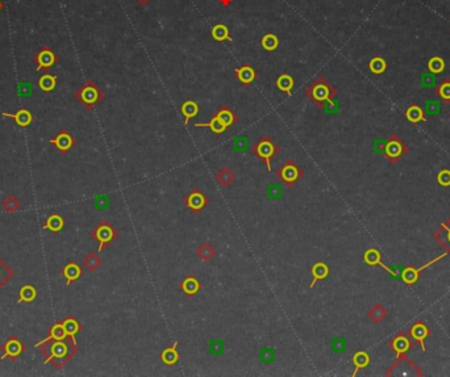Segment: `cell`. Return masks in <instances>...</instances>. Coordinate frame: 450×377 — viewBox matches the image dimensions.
Returning <instances> with one entry per match:
<instances>
[{
  "mask_svg": "<svg viewBox=\"0 0 450 377\" xmlns=\"http://www.w3.org/2000/svg\"><path fill=\"white\" fill-rule=\"evenodd\" d=\"M17 94H19V96L29 97L32 95V84L28 83V82L19 83L17 84Z\"/></svg>",
  "mask_w": 450,
  "mask_h": 377,
  "instance_id": "44",
  "label": "cell"
},
{
  "mask_svg": "<svg viewBox=\"0 0 450 377\" xmlns=\"http://www.w3.org/2000/svg\"><path fill=\"white\" fill-rule=\"evenodd\" d=\"M83 266L87 268L88 271L94 272L101 266V259L99 258V255H97L96 252H90V254L83 259Z\"/></svg>",
  "mask_w": 450,
  "mask_h": 377,
  "instance_id": "37",
  "label": "cell"
},
{
  "mask_svg": "<svg viewBox=\"0 0 450 377\" xmlns=\"http://www.w3.org/2000/svg\"><path fill=\"white\" fill-rule=\"evenodd\" d=\"M275 175L278 179H281L285 183L286 187L292 188L301 177L304 176V172L294 161H287L285 165L278 168Z\"/></svg>",
  "mask_w": 450,
  "mask_h": 377,
  "instance_id": "6",
  "label": "cell"
},
{
  "mask_svg": "<svg viewBox=\"0 0 450 377\" xmlns=\"http://www.w3.org/2000/svg\"><path fill=\"white\" fill-rule=\"evenodd\" d=\"M90 236L91 238H94L95 241L99 243L97 251L101 252L104 248L107 247V246H110L111 243L119 237V232H117L114 226L108 222V221H101V222L99 223L92 232H91Z\"/></svg>",
  "mask_w": 450,
  "mask_h": 377,
  "instance_id": "5",
  "label": "cell"
},
{
  "mask_svg": "<svg viewBox=\"0 0 450 377\" xmlns=\"http://www.w3.org/2000/svg\"><path fill=\"white\" fill-rule=\"evenodd\" d=\"M208 203H210L208 197L199 188H195L185 199V205L195 214H199L208 205Z\"/></svg>",
  "mask_w": 450,
  "mask_h": 377,
  "instance_id": "9",
  "label": "cell"
},
{
  "mask_svg": "<svg viewBox=\"0 0 450 377\" xmlns=\"http://www.w3.org/2000/svg\"><path fill=\"white\" fill-rule=\"evenodd\" d=\"M150 0H137V3L141 4V6H146V4L149 3Z\"/></svg>",
  "mask_w": 450,
  "mask_h": 377,
  "instance_id": "53",
  "label": "cell"
},
{
  "mask_svg": "<svg viewBox=\"0 0 450 377\" xmlns=\"http://www.w3.org/2000/svg\"><path fill=\"white\" fill-rule=\"evenodd\" d=\"M224 345L223 341H219V339H215V341H211L210 343V351L212 355H220L224 352Z\"/></svg>",
  "mask_w": 450,
  "mask_h": 377,
  "instance_id": "45",
  "label": "cell"
},
{
  "mask_svg": "<svg viewBox=\"0 0 450 377\" xmlns=\"http://www.w3.org/2000/svg\"><path fill=\"white\" fill-rule=\"evenodd\" d=\"M63 226H65V219L57 213H53L52 216L46 219L45 225L42 226V229L50 230L52 233H58L63 229Z\"/></svg>",
  "mask_w": 450,
  "mask_h": 377,
  "instance_id": "25",
  "label": "cell"
},
{
  "mask_svg": "<svg viewBox=\"0 0 450 377\" xmlns=\"http://www.w3.org/2000/svg\"><path fill=\"white\" fill-rule=\"evenodd\" d=\"M211 34H212V39L216 40V41L219 42L233 41L229 34V28H228L227 25H224V24H216V25L212 28V30H211Z\"/></svg>",
  "mask_w": 450,
  "mask_h": 377,
  "instance_id": "27",
  "label": "cell"
},
{
  "mask_svg": "<svg viewBox=\"0 0 450 377\" xmlns=\"http://www.w3.org/2000/svg\"><path fill=\"white\" fill-rule=\"evenodd\" d=\"M446 255L447 254H446V252H445V254H442V255H441V256H438V258L433 259V260H431V261H429V263H427V265H424V266H423V267H420V268H413V267L405 268L404 271L402 272L403 281H404L405 284H408V285H411V284L416 283V281H418V279H419V275H420L421 271H424L425 268L431 267L432 265H434V263H437L438 260H441V259H442V258H445Z\"/></svg>",
  "mask_w": 450,
  "mask_h": 377,
  "instance_id": "11",
  "label": "cell"
},
{
  "mask_svg": "<svg viewBox=\"0 0 450 377\" xmlns=\"http://www.w3.org/2000/svg\"><path fill=\"white\" fill-rule=\"evenodd\" d=\"M305 95L315 105L319 108H324L325 103L333 105V99L337 96V91L329 82H327L323 77H319L309 87L305 90Z\"/></svg>",
  "mask_w": 450,
  "mask_h": 377,
  "instance_id": "2",
  "label": "cell"
},
{
  "mask_svg": "<svg viewBox=\"0 0 450 377\" xmlns=\"http://www.w3.org/2000/svg\"><path fill=\"white\" fill-rule=\"evenodd\" d=\"M66 336H68V335L66 334L65 327H63V323L57 322V323H54L52 327H50V330H49V335L46 336L44 341L36 343V345H34V347H41L44 343L50 342V341H61V339H65Z\"/></svg>",
  "mask_w": 450,
  "mask_h": 377,
  "instance_id": "19",
  "label": "cell"
},
{
  "mask_svg": "<svg viewBox=\"0 0 450 377\" xmlns=\"http://www.w3.org/2000/svg\"><path fill=\"white\" fill-rule=\"evenodd\" d=\"M62 275L65 276L66 284H67V285H72L74 281L81 279L82 276L81 266H79L78 263H75V261H68L67 265L62 268Z\"/></svg>",
  "mask_w": 450,
  "mask_h": 377,
  "instance_id": "18",
  "label": "cell"
},
{
  "mask_svg": "<svg viewBox=\"0 0 450 377\" xmlns=\"http://www.w3.org/2000/svg\"><path fill=\"white\" fill-rule=\"evenodd\" d=\"M177 347H178V342H174L172 343V346H168V347H166L165 350L161 352L159 358H161L163 364L171 367V365H175L178 363L179 359H181V355H179L178 348Z\"/></svg>",
  "mask_w": 450,
  "mask_h": 377,
  "instance_id": "17",
  "label": "cell"
},
{
  "mask_svg": "<svg viewBox=\"0 0 450 377\" xmlns=\"http://www.w3.org/2000/svg\"><path fill=\"white\" fill-rule=\"evenodd\" d=\"M261 45L267 52H274L279 46V39L275 34H272V33H267L261 40Z\"/></svg>",
  "mask_w": 450,
  "mask_h": 377,
  "instance_id": "39",
  "label": "cell"
},
{
  "mask_svg": "<svg viewBox=\"0 0 450 377\" xmlns=\"http://www.w3.org/2000/svg\"><path fill=\"white\" fill-rule=\"evenodd\" d=\"M438 97H441L442 100L449 103L450 101V79H445V81L441 82V84L436 90Z\"/></svg>",
  "mask_w": 450,
  "mask_h": 377,
  "instance_id": "41",
  "label": "cell"
},
{
  "mask_svg": "<svg viewBox=\"0 0 450 377\" xmlns=\"http://www.w3.org/2000/svg\"><path fill=\"white\" fill-rule=\"evenodd\" d=\"M194 126L195 128H208L211 132L214 133V134H217V136H220V134H223V133H225L228 130L227 126L224 125L223 121H221L220 117L217 116V115H215L208 123H196L194 124Z\"/></svg>",
  "mask_w": 450,
  "mask_h": 377,
  "instance_id": "21",
  "label": "cell"
},
{
  "mask_svg": "<svg viewBox=\"0 0 450 377\" xmlns=\"http://www.w3.org/2000/svg\"><path fill=\"white\" fill-rule=\"evenodd\" d=\"M62 323H63L66 334H67L68 336H72V338H75V335L82 330L81 323H79L74 317H67Z\"/></svg>",
  "mask_w": 450,
  "mask_h": 377,
  "instance_id": "35",
  "label": "cell"
},
{
  "mask_svg": "<svg viewBox=\"0 0 450 377\" xmlns=\"http://www.w3.org/2000/svg\"><path fill=\"white\" fill-rule=\"evenodd\" d=\"M404 150L405 147L404 145H403V142L396 136H392L391 138L389 139V142H387V145H386L385 147L386 155H387L390 159H392V161H394V159L400 158L403 153H404Z\"/></svg>",
  "mask_w": 450,
  "mask_h": 377,
  "instance_id": "14",
  "label": "cell"
},
{
  "mask_svg": "<svg viewBox=\"0 0 450 377\" xmlns=\"http://www.w3.org/2000/svg\"><path fill=\"white\" fill-rule=\"evenodd\" d=\"M3 208L7 210V212H16L17 209L20 208V201L17 200L16 197L10 195L8 197H6V200H3Z\"/></svg>",
  "mask_w": 450,
  "mask_h": 377,
  "instance_id": "42",
  "label": "cell"
},
{
  "mask_svg": "<svg viewBox=\"0 0 450 377\" xmlns=\"http://www.w3.org/2000/svg\"><path fill=\"white\" fill-rule=\"evenodd\" d=\"M196 255H198L201 260L211 261V259L216 255V250H215V247L211 245L210 242H203L198 247V250H196Z\"/></svg>",
  "mask_w": 450,
  "mask_h": 377,
  "instance_id": "32",
  "label": "cell"
},
{
  "mask_svg": "<svg viewBox=\"0 0 450 377\" xmlns=\"http://www.w3.org/2000/svg\"><path fill=\"white\" fill-rule=\"evenodd\" d=\"M50 143L54 145L59 153H62V154H67V153L75 146V138L67 132V130L62 129L54 138L50 139Z\"/></svg>",
  "mask_w": 450,
  "mask_h": 377,
  "instance_id": "10",
  "label": "cell"
},
{
  "mask_svg": "<svg viewBox=\"0 0 450 377\" xmlns=\"http://www.w3.org/2000/svg\"><path fill=\"white\" fill-rule=\"evenodd\" d=\"M3 8H4V4H3V2H2V0H0V12H2V11H3Z\"/></svg>",
  "mask_w": 450,
  "mask_h": 377,
  "instance_id": "54",
  "label": "cell"
},
{
  "mask_svg": "<svg viewBox=\"0 0 450 377\" xmlns=\"http://www.w3.org/2000/svg\"><path fill=\"white\" fill-rule=\"evenodd\" d=\"M275 84L276 87H278V90H281L282 92H285V94L287 95H291L292 90H294L295 87V81L294 78H292L290 74H282L281 77H278Z\"/></svg>",
  "mask_w": 450,
  "mask_h": 377,
  "instance_id": "28",
  "label": "cell"
},
{
  "mask_svg": "<svg viewBox=\"0 0 450 377\" xmlns=\"http://www.w3.org/2000/svg\"><path fill=\"white\" fill-rule=\"evenodd\" d=\"M279 152H281L279 146H276L270 137H262L252 147V153L265 163L266 167H267V171L272 170L271 161L275 155H278Z\"/></svg>",
  "mask_w": 450,
  "mask_h": 377,
  "instance_id": "4",
  "label": "cell"
},
{
  "mask_svg": "<svg viewBox=\"0 0 450 377\" xmlns=\"http://www.w3.org/2000/svg\"><path fill=\"white\" fill-rule=\"evenodd\" d=\"M428 68L432 74H441L445 70V61L441 57H432L428 61Z\"/></svg>",
  "mask_w": 450,
  "mask_h": 377,
  "instance_id": "40",
  "label": "cell"
},
{
  "mask_svg": "<svg viewBox=\"0 0 450 377\" xmlns=\"http://www.w3.org/2000/svg\"><path fill=\"white\" fill-rule=\"evenodd\" d=\"M179 288H181V290L186 294V296L192 297L200 292L201 283L195 276H192V275H188L187 277H185V279H183V281L181 283Z\"/></svg>",
  "mask_w": 450,
  "mask_h": 377,
  "instance_id": "15",
  "label": "cell"
},
{
  "mask_svg": "<svg viewBox=\"0 0 450 377\" xmlns=\"http://www.w3.org/2000/svg\"><path fill=\"white\" fill-rule=\"evenodd\" d=\"M37 297V289L33 285L30 284H25L23 287L20 288L19 290V300H17V304L20 303H33V301L36 300Z\"/></svg>",
  "mask_w": 450,
  "mask_h": 377,
  "instance_id": "26",
  "label": "cell"
},
{
  "mask_svg": "<svg viewBox=\"0 0 450 377\" xmlns=\"http://www.w3.org/2000/svg\"><path fill=\"white\" fill-rule=\"evenodd\" d=\"M74 96L86 109L92 110L106 97V94L97 87V84L94 81H87L82 84Z\"/></svg>",
  "mask_w": 450,
  "mask_h": 377,
  "instance_id": "3",
  "label": "cell"
},
{
  "mask_svg": "<svg viewBox=\"0 0 450 377\" xmlns=\"http://www.w3.org/2000/svg\"><path fill=\"white\" fill-rule=\"evenodd\" d=\"M215 177H216L217 183L221 184L223 187H229L230 184L234 181V179H236V176H234L233 172L230 171V168H228V167L221 168L220 171L217 172L216 176Z\"/></svg>",
  "mask_w": 450,
  "mask_h": 377,
  "instance_id": "33",
  "label": "cell"
},
{
  "mask_svg": "<svg viewBox=\"0 0 450 377\" xmlns=\"http://www.w3.org/2000/svg\"><path fill=\"white\" fill-rule=\"evenodd\" d=\"M405 117H407V120H408L409 123H412V124L425 123V121H427L423 109H421L419 105H416V104L411 105L408 109H407V112H405Z\"/></svg>",
  "mask_w": 450,
  "mask_h": 377,
  "instance_id": "29",
  "label": "cell"
},
{
  "mask_svg": "<svg viewBox=\"0 0 450 377\" xmlns=\"http://www.w3.org/2000/svg\"><path fill=\"white\" fill-rule=\"evenodd\" d=\"M59 57L49 46L41 48L39 53L33 57V62L37 65V71H49L55 63H58Z\"/></svg>",
  "mask_w": 450,
  "mask_h": 377,
  "instance_id": "7",
  "label": "cell"
},
{
  "mask_svg": "<svg viewBox=\"0 0 450 377\" xmlns=\"http://www.w3.org/2000/svg\"><path fill=\"white\" fill-rule=\"evenodd\" d=\"M25 348H26L25 345H24L19 338H16V336H10V339L2 346L3 355H2L0 360H4V359L7 358H10L11 360H16V359L20 358V355L25 351Z\"/></svg>",
  "mask_w": 450,
  "mask_h": 377,
  "instance_id": "8",
  "label": "cell"
},
{
  "mask_svg": "<svg viewBox=\"0 0 450 377\" xmlns=\"http://www.w3.org/2000/svg\"><path fill=\"white\" fill-rule=\"evenodd\" d=\"M78 352L75 338L66 336L61 341H50L41 346V354L45 356L44 364L52 363L57 369H61Z\"/></svg>",
  "mask_w": 450,
  "mask_h": 377,
  "instance_id": "1",
  "label": "cell"
},
{
  "mask_svg": "<svg viewBox=\"0 0 450 377\" xmlns=\"http://www.w3.org/2000/svg\"><path fill=\"white\" fill-rule=\"evenodd\" d=\"M57 81H58L57 75H52V74L42 75V77L39 79V88L41 91H44V92H52V91H54L55 87H57Z\"/></svg>",
  "mask_w": 450,
  "mask_h": 377,
  "instance_id": "30",
  "label": "cell"
},
{
  "mask_svg": "<svg viewBox=\"0 0 450 377\" xmlns=\"http://www.w3.org/2000/svg\"><path fill=\"white\" fill-rule=\"evenodd\" d=\"M441 228H442V229L445 230V232H446V239H447V242H449V247H450V229H447V226L445 225H441Z\"/></svg>",
  "mask_w": 450,
  "mask_h": 377,
  "instance_id": "51",
  "label": "cell"
},
{
  "mask_svg": "<svg viewBox=\"0 0 450 377\" xmlns=\"http://www.w3.org/2000/svg\"><path fill=\"white\" fill-rule=\"evenodd\" d=\"M2 116L8 117V119H12L13 121L16 123V125L20 126V128H28V126L33 123L32 112L28 109H25V108H21V109L17 110L16 113L3 112L2 113Z\"/></svg>",
  "mask_w": 450,
  "mask_h": 377,
  "instance_id": "12",
  "label": "cell"
},
{
  "mask_svg": "<svg viewBox=\"0 0 450 377\" xmlns=\"http://www.w3.org/2000/svg\"><path fill=\"white\" fill-rule=\"evenodd\" d=\"M15 275L12 268L7 265L3 259H0V288H3Z\"/></svg>",
  "mask_w": 450,
  "mask_h": 377,
  "instance_id": "36",
  "label": "cell"
},
{
  "mask_svg": "<svg viewBox=\"0 0 450 377\" xmlns=\"http://www.w3.org/2000/svg\"><path fill=\"white\" fill-rule=\"evenodd\" d=\"M353 364L356 367V371L353 372V376H356L358 369L366 368L370 364V355L365 351H358L353 356Z\"/></svg>",
  "mask_w": 450,
  "mask_h": 377,
  "instance_id": "34",
  "label": "cell"
},
{
  "mask_svg": "<svg viewBox=\"0 0 450 377\" xmlns=\"http://www.w3.org/2000/svg\"><path fill=\"white\" fill-rule=\"evenodd\" d=\"M232 2H233V0H219V3H220L221 6H224V7L230 6V4H232Z\"/></svg>",
  "mask_w": 450,
  "mask_h": 377,
  "instance_id": "52",
  "label": "cell"
},
{
  "mask_svg": "<svg viewBox=\"0 0 450 377\" xmlns=\"http://www.w3.org/2000/svg\"><path fill=\"white\" fill-rule=\"evenodd\" d=\"M248 145H249L248 138H245V137H238V138L234 141V150H236V152H244V150L248 148Z\"/></svg>",
  "mask_w": 450,
  "mask_h": 377,
  "instance_id": "48",
  "label": "cell"
},
{
  "mask_svg": "<svg viewBox=\"0 0 450 377\" xmlns=\"http://www.w3.org/2000/svg\"><path fill=\"white\" fill-rule=\"evenodd\" d=\"M267 196H269L271 200H278L279 197L282 196V188H281V185L270 184L269 187H267Z\"/></svg>",
  "mask_w": 450,
  "mask_h": 377,
  "instance_id": "46",
  "label": "cell"
},
{
  "mask_svg": "<svg viewBox=\"0 0 450 377\" xmlns=\"http://www.w3.org/2000/svg\"><path fill=\"white\" fill-rule=\"evenodd\" d=\"M332 348H333V351H343L345 350V341L341 338H334L332 339Z\"/></svg>",
  "mask_w": 450,
  "mask_h": 377,
  "instance_id": "49",
  "label": "cell"
},
{
  "mask_svg": "<svg viewBox=\"0 0 450 377\" xmlns=\"http://www.w3.org/2000/svg\"><path fill=\"white\" fill-rule=\"evenodd\" d=\"M217 116L220 117V120L221 121H223V124L225 126H227L228 129H229V128H232V126L234 125V124L237 123V120H238V117L236 116V113L233 112V110L230 109L229 106L228 105H223L220 108V109H219V112L216 113Z\"/></svg>",
  "mask_w": 450,
  "mask_h": 377,
  "instance_id": "24",
  "label": "cell"
},
{
  "mask_svg": "<svg viewBox=\"0 0 450 377\" xmlns=\"http://www.w3.org/2000/svg\"><path fill=\"white\" fill-rule=\"evenodd\" d=\"M110 205V199L107 196H100V197H96V200H95V206H96L97 209H104V208H108Z\"/></svg>",
  "mask_w": 450,
  "mask_h": 377,
  "instance_id": "50",
  "label": "cell"
},
{
  "mask_svg": "<svg viewBox=\"0 0 450 377\" xmlns=\"http://www.w3.org/2000/svg\"><path fill=\"white\" fill-rule=\"evenodd\" d=\"M311 274L314 276V279H312V283L309 287L314 288L318 281L325 280L329 276V267H328V265L324 263V261H316L311 267Z\"/></svg>",
  "mask_w": 450,
  "mask_h": 377,
  "instance_id": "20",
  "label": "cell"
},
{
  "mask_svg": "<svg viewBox=\"0 0 450 377\" xmlns=\"http://www.w3.org/2000/svg\"><path fill=\"white\" fill-rule=\"evenodd\" d=\"M199 112H200V106L194 100H187L181 105L182 116L185 117V125H188L190 120L198 116Z\"/></svg>",
  "mask_w": 450,
  "mask_h": 377,
  "instance_id": "22",
  "label": "cell"
},
{
  "mask_svg": "<svg viewBox=\"0 0 450 377\" xmlns=\"http://www.w3.org/2000/svg\"><path fill=\"white\" fill-rule=\"evenodd\" d=\"M234 75L240 81V83H243L244 86H250L253 82L256 81L258 74L257 71L252 67L250 65H243L240 68H236L234 70Z\"/></svg>",
  "mask_w": 450,
  "mask_h": 377,
  "instance_id": "16",
  "label": "cell"
},
{
  "mask_svg": "<svg viewBox=\"0 0 450 377\" xmlns=\"http://www.w3.org/2000/svg\"><path fill=\"white\" fill-rule=\"evenodd\" d=\"M259 358H261V361H263V363H271L274 360V358H275V350L270 347L262 348L261 352H259Z\"/></svg>",
  "mask_w": 450,
  "mask_h": 377,
  "instance_id": "43",
  "label": "cell"
},
{
  "mask_svg": "<svg viewBox=\"0 0 450 377\" xmlns=\"http://www.w3.org/2000/svg\"><path fill=\"white\" fill-rule=\"evenodd\" d=\"M409 332H411L412 338L420 343L421 348H423V351H425V343L424 342H425V339H427V336L429 335V330H428L427 326H425L424 323H416V325L412 326L411 330H409Z\"/></svg>",
  "mask_w": 450,
  "mask_h": 377,
  "instance_id": "23",
  "label": "cell"
},
{
  "mask_svg": "<svg viewBox=\"0 0 450 377\" xmlns=\"http://www.w3.org/2000/svg\"><path fill=\"white\" fill-rule=\"evenodd\" d=\"M437 181L440 185H442V187H449L450 185V171L449 170H442V171L438 174Z\"/></svg>",
  "mask_w": 450,
  "mask_h": 377,
  "instance_id": "47",
  "label": "cell"
},
{
  "mask_svg": "<svg viewBox=\"0 0 450 377\" xmlns=\"http://www.w3.org/2000/svg\"><path fill=\"white\" fill-rule=\"evenodd\" d=\"M390 346H391L392 350L396 352V355H398V358H399L400 355L408 351L409 347H411V342H409L408 339L405 338V336L400 335V336H396V338L394 339L391 343H390Z\"/></svg>",
  "mask_w": 450,
  "mask_h": 377,
  "instance_id": "31",
  "label": "cell"
},
{
  "mask_svg": "<svg viewBox=\"0 0 450 377\" xmlns=\"http://www.w3.org/2000/svg\"><path fill=\"white\" fill-rule=\"evenodd\" d=\"M387 68V62L382 58V57H374L371 61L369 62V70L371 71L372 74L380 75L383 74Z\"/></svg>",
  "mask_w": 450,
  "mask_h": 377,
  "instance_id": "38",
  "label": "cell"
},
{
  "mask_svg": "<svg viewBox=\"0 0 450 377\" xmlns=\"http://www.w3.org/2000/svg\"><path fill=\"white\" fill-rule=\"evenodd\" d=\"M363 260H365V263L369 266H380V267L385 268L386 271L389 272L391 276L399 277V275L392 271L391 268H389L387 266L383 265L382 258H380V252H379V250H376V248H369V250H366L365 254H363Z\"/></svg>",
  "mask_w": 450,
  "mask_h": 377,
  "instance_id": "13",
  "label": "cell"
}]
</instances>
